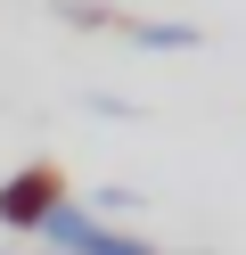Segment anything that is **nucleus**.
<instances>
[{"mask_svg":"<svg viewBox=\"0 0 246 255\" xmlns=\"http://www.w3.org/2000/svg\"><path fill=\"white\" fill-rule=\"evenodd\" d=\"M74 255H156V247H140V239H123V231H90Z\"/></svg>","mask_w":246,"mask_h":255,"instance_id":"nucleus-3","label":"nucleus"},{"mask_svg":"<svg viewBox=\"0 0 246 255\" xmlns=\"http://www.w3.org/2000/svg\"><path fill=\"white\" fill-rule=\"evenodd\" d=\"M41 231H49V239H58V247H66V255H74V247H82V239H90V231H98V222H90V214H82V206H66V198H58V206H49V214H41Z\"/></svg>","mask_w":246,"mask_h":255,"instance_id":"nucleus-2","label":"nucleus"},{"mask_svg":"<svg viewBox=\"0 0 246 255\" xmlns=\"http://www.w3.org/2000/svg\"><path fill=\"white\" fill-rule=\"evenodd\" d=\"M140 41H148V50H189L197 25H140Z\"/></svg>","mask_w":246,"mask_h":255,"instance_id":"nucleus-4","label":"nucleus"},{"mask_svg":"<svg viewBox=\"0 0 246 255\" xmlns=\"http://www.w3.org/2000/svg\"><path fill=\"white\" fill-rule=\"evenodd\" d=\"M49 206H58V181H49L41 165H33V173H16V181H0V222H16V231H33Z\"/></svg>","mask_w":246,"mask_h":255,"instance_id":"nucleus-1","label":"nucleus"}]
</instances>
